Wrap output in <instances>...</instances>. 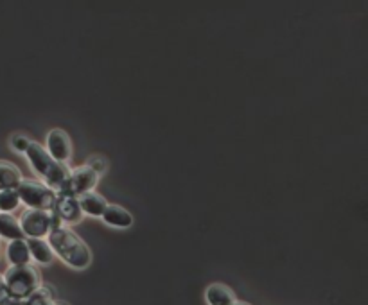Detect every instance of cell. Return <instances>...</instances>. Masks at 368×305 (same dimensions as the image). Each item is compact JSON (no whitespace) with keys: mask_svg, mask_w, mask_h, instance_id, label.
Listing matches in <instances>:
<instances>
[{"mask_svg":"<svg viewBox=\"0 0 368 305\" xmlns=\"http://www.w3.org/2000/svg\"><path fill=\"white\" fill-rule=\"evenodd\" d=\"M49 237V246L52 248L58 257L63 262H67L68 266L75 268V270H85L88 268L92 261L90 250L88 246L81 241L78 235L72 230H68L67 226H60V228H54L47 234Z\"/></svg>","mask_w":368,"mask_h":305,"instance_id":"cell-1","label":"cell"},{"mask_svg":"<svg viewBox=\"0 0 368 305\" xmlns=\"http://www.w3.org/2000/svg\"><path fill=\"white\" fill-rule=\"evenodd\" d=\"M29 162H31L32 169L45 178V185L51 187L52 190H58L63 182L67 180L68 173L67 166L61 162H56L51 155L47 153L45 147H42L38 142H31L25 149Z\"/></svg>","mask_w":368,"mask_h":305,"instance_id":"cell-2","label":"cell"},{"mask_svg":"<svg viewBox=\"0 0 368 305\" xmlns=\"http://www.w3.org/2000/svg\"><path fill=\"white\" fill-rule=\"evenodd\" d=\"M11 300H25L35 290L40 287V273L35 266L20 264L11 266L4 275Z\"/></svg>","mask_w":368,"mask_h":305,"instance_id":"cell-3","label":"cell"},{"mask_svg":"<svg viewBox=\"0 0 368 305\" xmlns=\"http://www.w3.org/2000/svg\"><path fill=\"white\" fill-rule=\"evenodd\" d=\"M18 198L25 205L36 208V211L52 212L56 205V190L47 187L45 183L36 180H22L20 185L16 187Z\"/></svg>","mask_w":368,"mask_h":305,"instance_id":"cell-4","label":"cell"},{"mask_svg":"<svg viewBox=\"0 0 368 305\" xmlns=\"http://www.w3.org/2000/svg\"><path fill=\"white\" fill-rule=\"evenodd\" d=\"M99 180V175L94 173L88 166L75 167L74 170H70L67 176V180L63 182V185L56 190V194L61 196H72V198H78V196L85 194L88 190H92Z\"/></svg>","mask_w":368,"mask_h":305,"instance_id":"cell-5","label":"cell"},{"mask_svg":"<svg viewBox=\"0 0 368 305\" xmlns=\"http://www.w3.org/2000/svg\"><path fill=\"white\" fill-rule=\"evenodd\" d=\"M20 226L24 230L25 237H40L47 235L51 232V212L36 211V208H29L22 214Z\"/></svg>","mask_w":368,"mask_h":305,"instance_id":"cell-6","label":"cell"},{"mask_svg":"<svg viewBox=\"0 0 368 305\" xmlns=\"http://www.w3.org/2000/svg\"><path fill=\"white\" fill-rule=\"evenodd\" d=\"M47 153L56 162H67L72 155L70 139L63 130H52L47 135Z\"/></svg>","mask_w":368,"mask_h":305,"instance_id":"cell-7","label":"cell"},{"mask_svg":"<svg viewBox=\"0 0 368 305\" xmlns=\"http://www.w3.org/2000/svg\"><path fill=\"white\" fill-rule=\"evenodd\" d=\"M54 212L60 216L61 221H67V223L80 221L81 216H83L78 198H72V196H61V194H56Z\"/></svg>","mask_w":368,"mask_h":305,"instance_id":"cell-8","label":"cell"},{"mask_svg":"<svg viewBox=\"0 0 368 305\" xmlns=\"http://www.w3.org/2000/svg\"><path fill=\"white\" fill-rule=\"evenodd\" d=\"M78 201H80V206H81V212L83 214H88V216H94V218H97V216H103L104 208H106V199L103 198L101 194H97V192H92V190H88V192H85V194L78 196Z\"/></svg>","mask_w":368,"mask_h":305,"instance_id":"cell-9","label":"cell"},{"mask_svg":"<svg viewBox=\"0 0 368 305\" xmlns=\"http://www.w3.org/2000/svg\"><path fill=\"white\" fill-rule=\"evenodd\" d=\"M101 218L104 219V223L115 226V228H130L133 225V216L119 205H106Z\"/></svg>","mask_w":368,"mask_h":305,"instance_id":"cell-10","label":"cell"},{"mask_svg":"<svg viewBox=\"0 0 368 305\" xmlns=\"http://www.w3.org/2000/svg\"><path fill=\"white\" fill-rule=\"evenodd\" d=\"M29 246V254H31V259H35L38 264H51L52 257H54V251L49 246V242L45 239L40 237H29L27 241Z\"/></svg>","mask_w":368,"mask_h":305,"instance_id":"cell-11","label":"cell"},{"mask_svg":"<svg viewBox=\"0 0 368 305\" xmlns=\"http://www.w3.org/2000/svg\"><path fill=\"white\" fill-rule=\"evenodd\" d=\"M0 237H6L8 241H18V239H25L24 230H22L20 221L13 218L11 214L0 212Z\"/></svg>","mask_w":368,"mask_h":305,"instance_id":"cell-12","label":"cell"},{"mask_svg":"<svg viewBox=\"0 0 368 305\" xmlns=\"http://www.w3.org/2000/svg\"><path fill=\"white\" fill-rule=\"evenodd\" d=\"M20 169L16 166H13L11 162L0 160V190L16 189V187L20 185Z\"/></svg>","mask_w":368,"mask_h":305,"instance_id":"cell-13","label":"cell"},{"mask_svg":"<svg viewBox=\"0 0 368 305\" xmlns=\"http://www.w3.org/2000/svg\"><path fill=\"white\" fill-rule=\"evenodd\" d=\"M207 301L210 305H232L235 301L234 291L223 284H212L205 291Z\"/></svg>","mask_w":368,"mask_h":305,"instance_id":"cell-14","label":"cell"},{"mask_svg":"<svg viewBox=\"0 0 368 305\" xmlns=\"http://www.w3.org/2000/svg\"><path fill=\"white\" fill-rule=\"evenodd\" d=\"M8 261L13 266L29 264L31 261V254H29V246L25 239H18V241H9L8 246Z\"/></svg>","mask_w":368,"mask_h":305,"instance_id":"cell-15","label":"cell"},{"mask_svg":"<svg viewBox=\"0 0 368 305\" xmlns=\"http://www.w3.org/2000/svg\"><path fill=\"white\" fill-rule=\"evenodd\" d=\"M25 305H54V298H52V291L49 287H38L32 291L27 298H25Z\"/></svg>","mask_w":368,"mask_h":305,"instance_id":"cell-16","label":"cell"},{"mask_svg":"<svg viewBox=\"0 0 368 305\" xmlns=\"http://www.w3.org/2000/svg\"><path fill=\"white\" fill-rule=\"evenodd\" d=\"M20 205V198H18V192L16 189L9 190H0V212H13L16 206Z\"/></svg>","mask_w":368,"mask_h":305,"instance_id":"cell-17","label":"cell"},{"mask_svg":"<svg viewBox=\"0 0 368 305\" xmlns=\"http://www.w3.org/2000/svg\"><path fill=\"white\" fill-rule=\"evenodd\" d=\"M29 144H31V140H29L25 135H15L11 139L13 149L20 151V153H25V149L29 147Z\"/></svg>","mask_w":368,"mask_h":305,"instance_id":"cell-18","label":"cell"},{"mask_svg":"<svg viewBox=\"0 0 368 305\" xmlns=\"http://www.w3.org/2000/svg\"><path fill=\"white\" fill-rule=\"evenodd\" d=\"M87 166L90 167V169L94 170V173H97V175H99V173L106 170V160L101 158V156H94V158L88 160Z\"/></svg>","mask_w":368,"mask_h":305,"instance_id":"cell-19","label":"cell"},{"mask_svg":"<svg viewBox=\"0 0 368 305\" xmlns=\"http://www.w3.org/2000/svg\"><path fill=\"white\" fill-rule=\"evenodd\" d=\"M9 300H11V297H9V291H8V285H6L4 275H0V305L8 304Z\"/></svg>","mask_w":368,"mask_h":305,"instance_id":"cell-20","label":"cell"},{"mask_svg":"<svg viewBox=\"0 0 368 305\" xmlns=\"http://www.w3.org/2000/svg\"><path fill=\"white\" fill-rule=\"evenodd\" d=\"M4 305H25V301L24 300H9L8 304H4Z\"/></svg>","mask_w":368,"mask_h":305,"instance_id":"cell-21","label":"cell"},{"mask_svg":"<svg viewBox=\"0 0 368 305\" xmlns=\"http://www.w3.org/2000/svg\"><path fill=\"white\" fill-rule=\"evenodd\" d=\"M232 305H248V304H243V301H234Z\"/></svg>","mask_w":368,"mask_h":305,"instance_id":"cell-22","label":"cell"},{"mask_svg":"<svg viewBox=\"0 0 368 305\" xmlns=\"http://www.w3.org/2000/svg\"><path fill=\"white\" fill-rule=\"evenodd\" d=\"M54 305H68V304H65V301H56Z\"/></svg>","mask_w":368,"mask_h":305,"instance_id":"cell-23","label":"cell"}]
</instances>
